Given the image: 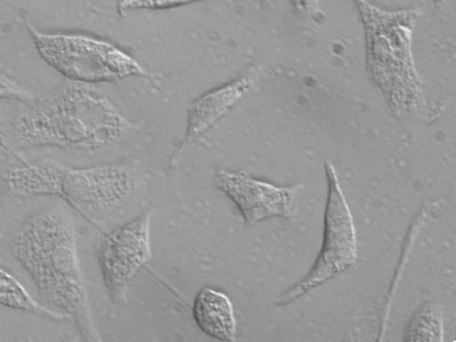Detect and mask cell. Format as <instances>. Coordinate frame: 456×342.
Wrapping results in <instances>:
<instances>
[{
	"mask_svg": "<svg viewBox=\"0 0 456 342\" xmlns=\"http://www.w3.org/2000/svg\"><path fill=\"white\" fill-rule=\"evenodd\" d=\"M12 254L34 280L40 298L72 320L81 339L102 340L93 319L70 214L53 208L32 216L16 233Z\"/></svg>",
	"mask_w": 456,
	"mask_h": 342,
	"instance_id": "obj_1",
	"label": "cell"
},
{
	"mask_svg": "<svg viewBox=\"0 0 456 342\" xmlns=\"http://www.w3.org/2000/svg\"><path fill=\"white\" fill-rule=\"evenodd\" d=\"M133 124L91 85L69 83L20 118L16 136L31 148L100 152L119 144Z\"/></svg>",
	"mask_w": 456,
	"mask_h": 342,
	"instance_id": "obj_2",
	"label": "cell"
},
{
	"mask_svg": "<svg viewBox=\"0 0 456 342\" xmlns=\"http://www.w3.org/2000/svg\"><path fill=\"white\" fill-rule=\"evenodd\" d=\"M364 30L365 68L395 117L420 104L422 86L415 64L413 36L420 8L386 10L369 0H353Z\"/></svg>",
	"mask_w": 456,
	"mask_h": 342,
	"instance_id": "obj_3",
	"label": "cell"
},
{
	"mask_svg": "<svg viewBox=\"0 0 456 342\" xmlns=\"http://www.w3.org/2000/svg\"><path fill=\"white\" fill-rule=\"evenodd\" d=\"M4 181L15 197H55L83 213L113 209L142 185L136 167L109 164L70 168L54 161L8 170Z\"/></svg>",
	"mask_w": 456,
	"mask_h": 342,
	"instance_id": "obj_4",
	"label": "cell"
},
{
	"mask_svg": "<svg viewBox=\"0 0 456 342\" xmlns=\"http://www.w3.org/2000/svg\"><path fill=\"white\" fill-rule=\"evenodd\" d=\"M26 27L40 59L71 83L114 84L150 77L136 57L107 39L80 32L39 30L28 20Z\"/></svg>",
	"mask_w": 456,
	"mask_h": 342,
	"instance_id": "obj_5",
	"label": "cell"
},
{
	"mask_svg": "<svg viewBox=\"0 0 456 342\" xmlns=\"http://www.w3.org/2000/svg\"><path fill=\"white\" fill-rule=\"evenodd\" d=\"M325 174L329 192L325 208L324 238L320 255L306 278L280 297L276 303L278 306L285 307L296 303L321 285L345 274L356 263L355 224L347 199L342 192L335 166L330 161L325 162Z\"/></svg>",
	"mask_w": 456,
	"mask_h": 342,
	"instance_id": "obj_6",
	"label": "cell"
},
{
	"mask_svg": "<svg viewBox=\"0 0 456 342\" xmlns=\"http://www.w3.org/2000/svg\"><path fill=\"white\" fill-rule=\"evenodd\" d=\"M154 214L152 209L144 211L114 228L100 243L97 263L113 304L127 303L132 281L152 259Z\"/></svg>",
	"mask_w": 456,
	"mask_h": 342,
	"instance_id": "obj_7",
	"label": "cell"
},
{
	"mask_svg": "<svg viewBox=\"0 0 456 342\" xmlns=\"http://www.w3.org/2000/svg\"><path fill=\"white\" fill-rule=\"evenodd\" d=\"M214 182L216 187L238 207L248 226L274 217L290 219L298 211V197L303 185L276 186L249 175L225 169L216 173Z\"/></svg>",
	"mask_w": 456,
	"mask_h": 342,
	"instance_id": "obj_8",
	"label": "cell"
},
{
	"mask_svg": "<svg viewBox=\"0 0 456 342\" xmlns=\"http://www.w3.org/2000/svg\"><path fill=\"white\" fill-rule=\"evenodd\" d=\"M259 75V67H250L235 79L203 94L190 105L187 110L184 138L171 157L169 166L176 165L191 144L205 135L208 130L213 128L247 95Z\"/></svg>",
	"mask_w": 456,
	"mask_h": 342,
	"instance_id": "obj_9",
	"label": "cell"
},
{
	"mask_svg": "<svg viewBox=\"0 0 456 342\" xmlns=\"http://www.w3.org/2000/svg\"><path fill=\"white\" fill-rule=\"evenodd\" d=\"M193 319L206 336L219 341L235 340L238 321L226 293L209 287L201 289L194 299Z\"/></svg>",
	"mask_w": 456,
	"mask_h": 342,
	"instance_id": "obj_10",
	"label": "cell"
},
{
	"mask_svg": "<svg viewBox=\"0 0 456 342\" xmlns=\"http://www.w3.org/2000/svg\"><path fill=\"white\" fill-rule=\"evenodd\" d=\"M0 306L13 309V311L34 314V315L46 317L52 321L68 320V316L62 312L53 311L38 303L27 290L21 281L2 267H0Z\"/></svg>",
	"mask_w": 456,
	"mask_h": 342,
	"instance_id": "obj_11",
	"label": "cell"
},
{
	"mask_svg": "<svg viewBox=\"0 0 456 342\" xmlns=\"http://www.w3.org/2000/svg\"><path fill=\"white\" fill-rule=\"evenodd\" d=\"M403 340L411 342H442L444 340L443 309L428 303L407 323Z\"/></svg>",
	"mask_w": 456,
	"mask_h": 342,
	"instance_id": "obj_12",
	"label": "cell"
},
{
	"mask_svg": "<svg viewBox=\"0 0 456 342\" xmlns=\"http://www.w3.org/2000/svg\"><path fill=\"white\" fill-rule=\"evenodd\" d=\"M205 2H208V0H119L118 12L121 16H125L130 12L174 10V8Z\"/></svg>",
	"mask_w": 456,
	"mask_h": 342,
	"instance_id": "obj_13",
	"label": "cell"
},
{
	"mask_svg": "<svg viewBox=\"0 0 456 342\" xmlns=\"http://www.w3.org/2000/svg\"><path fill=\"white\" fill-rule=\"evenodd\" d=\"M35 100L34 93L6 76L5 73L0 72V101H16L30 104Z\"/></svg>",
	"mask_w": 456,
	"mask_h": 342,
	"instance_id": "obj_14",
	"label": "cell"
},
{
	"mask_svg": "<svg viewBox=\"0 0 456 342\" xmlns=\"http://www.w3.org/2000/svg\"><path fill=\"white\" fill-rule=\"evenodd\" d=\"M297 15L301 18L312 19L320 21L324 18L321 8V0H288Z\"/></svg>",
	"mask_w": 456,
	"mask_h": 342,
	"instance_id": "obj_15",
	"label": "cell"
},
{
	"mask_svg": "<svg viewBox=\"0 0 456 342\" xmlns=\"http://www.w3.org/2000/svg\"><path fill=\"white\" fill-rule=\"evenodd\" d=\"M431 2L435 3L436 5H441V4L445 3L446 0H431Z\"/></svg>",
	"mask_w": 456,
	"mask_h": 342,
	"instance_id": "obj_16",
	"label": "cell"
},
{
	"mask_svg": "<svg viewBox=\"0 0 456 342\" xmlns=\"http://www.w3.org/2000/svg\"><path fill=\"white\" fill-rule=\"evenodd\" d=\"M271 0H262L263 5H266V4L270 3Z\"/></svg>",
	"mask_w": 456,
	"mask_h": 342,
	"instance_id": "obj_17",
	"label": "cell"
}]
</instances>
